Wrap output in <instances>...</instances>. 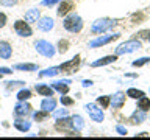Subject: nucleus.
Returning <instances> with one entry per match:
<instances>
[{
  "label": "nucleus",
  "mask_w": 150,
  "mask_h": 140,
  "mask_svg": "<svg viewBox=\"0 0 150 140\" xmlns=\"http://www.w3.org/2000/svg\"><path fill=\"white\" fill-rule=\"evenodd\" d=\"M63 27H64L66 31L77 34V33H80L83 30V19L80 17L77 13H70V14H67V16L64 17Z\"/></svg>",
  "instance_id": "1"
},
{
  "label": "nucleus",
  "mask_w": 150,
  "mask_h": 140,
  "mask_svg": "<svg viewBox=\"0 0 150 140\" xmlns=\"http://www.w3.org/2000/svg\"><path fill=\"white\" fill-rule=\"evenodd\" d=\"M116 25H117V22L114 20V19H108V17L97 19V20L92 23L91 31H92V34H102V33H105V31L112 30Z\"/></svg>",
  "instance_id": "2"
},
{
  "label": "nucleus",
  "mask_w": 150,
  "mask_h": 140,
  "mask_svg": "<svg viewBox=\"0 0 150 140\" xmlns=\"http://www.w3.org/2000/svg\"><path fill=\"white\" fill-rule=\"evenodd\" d=\"M35 50H36L41 56H44V58H53L55 53H56L55 45H52L50 42L45 41V39L36 41V42H35Z\"/></svg>",
  "instance_id": "3"
},
{
  "label": "nucleus",
  "mask_w": 150,
  "mask_h": 140,
  "mask_svg": "<svg viewBox=\"0 0 150 140\" xmlns=\"http://www.w3.org/2000/svg\"><path fill=\"white\" fill-rule=\"evenodd\" d=\"M80 64H81V56H80V55H75L72 59H69V61H66V62L61 64V65H59V70H61V73L70 75V73L78 72Z\"/></svg>",
  "instance_id": "4"
},
{
  "label": "nucleus",
  "mask_w": 150,
  "mask_h": 140,
  "mask_svg": "<svg viewBox=\"0 0 150 140\" xmlns=\"http://www.w3.org/2000/svg\"><path fill=\"white\" fill-rule=\"evenodd\" d=\"M84 109H86V112L89 114V117H91V120L96 121V123H102V121L105 120L103 109L97 104V103H88V104L84 106Z\"/></svg>",
  "instance_id": "5"
},
{
  "label": "nucleus",
  "mask_w": 150,
  "mask_h": 140,
  "mask_svg": "<svg viewBox=\"0 0 150 140\" xmlns=\"http://www.w3.org/2000/svg\"><path fill=\"white\" fill-rule=\"evenodd\" d=\"M141 48V41L138 39H130L124 42V44H120L119 47H116V55H127V53H133V51L139 50Z\"/></svg>",
  "instance_id": "6"
},
{
  "label": "nucleus",
  "mask_w": 150,
  "mask_h": 140,
  "mask_svg": "<svg viewBox=\"0 0 150 140\" xmlns=\"http://www.w3.org/2000/svg\"><path fill=\"white\" fill-rule=\"evenodd\" d=\"M14 31H16V34L21 36V37H31L33 36V30H31L30 23H28L25 19L14 22Z\"/></svg>",
  "instance_id": "7"
},
{
  "label": "nucleus",
  "mask_w": 150,
  "mask_h": 140,
  "mask_svg": "<svg viewBox=\"0 0 150 140\" xmlns=\"http://www.w3.org/2000/svg\"><path fill=\"white\" fill-rule=\"evenodd\" d=\"M119 37H120V33H116V34H108V36H100V37H97V39H94V41L89 42L88 47H89V48H97V47H103V45L110 44V42H112V41L119 39Z\"/></svg>",
  "instance_id": "8"
},
{
  "label": "nucleus",
  "mask_w": 150,
  "mask_h": 140,
  "mask_svg": "<svg viewBox=\"0 0 150 140\" xmlns=\"http://www.w3.org/2000/svg\"><path fill=\"white\" fill-rule=\"evenodd\" d=\"M31 112H33V107L30 103H27V101H17L16 103V106H14V117H28V115H31Z\"/></svg>",
  "instance_id": "9"
},
{
  "label": "nucleus",
  "mask_w": 150,
  "mask_h": 140,
  "mask_svg": "<svg viewBox=\"0 0 150 140\" xmlns=\"http://www.w3.org/2000/svg\"><path fill=\"white\" fill-rule=\"evenodd\" d=\"M55 129L58 132H69V131L74 129L72 126V117H63V118H56V123H55Z\"/></svg>",
  "instance_id": "10"
},
{
  "label": "nucleus",
  "mask_w": 150,
  "mask_h": 140,
  "mask_svg": "<svg viewBox=\"0 0 150 140\" xmlns=\"http://www.w3.org/2000/svg\"><path fill=\"white\" fill-rule=\"evenodd\" d=\"M75 9V3L74 0H61L58 5V9H56V14L58 17H66L67 14H70Z\"/></svg>",
  "instance_id": "11"
},
{
  "label": "nucleus",
  "mask_w": 150,
  "mask_h": 140,
  "mask_svg": "<svg viewBox=\"0 0 150 140\" xmlns=\"http://www.w3.org/2000/svg\"><path fill=\"white\" fill-rule=\"evenodd\" d=\"M36 25H38V30L39 31H50V30H53V25H55V22H53V19H52L50 16H44V17H41L39 20L36 22Z\"/></svg>",
  "instance_id": "12"
},
{
  "label": "nucleus",
  "mask_w": 150,
  "mask_h": 140,
  "mask_svg": "<svg viewBox=\"0 0 150 140\" xmlns=\"http://www.w3.org/2000/svg\"><path fill=\"white\" fill-rule=\"evenodd\" d=\"M14 128L17 131H21V132H27V131H30V128H31V121H28L27 117H17V118L14 120Z\"/></svg>",
  "instance_id": "13"
},
{
  "label": "nucleus",
  "mask_w": 150,
  "mask_h": 140,
  "mask_svg": "<svg viewBox=\"0 0 150 140\" xmlns=\"http://www.w3.org/2000/svg\"><path fill=\"white\" fill-rule=\"evenodd\" d=\"M125 93L124 92H116L114 95L111 97V106L112 109H120V107H124L125 104Z\"/></svg>",
  "instance_id": "14"
},
{
  "label": "nucleus",
  "mask_w": 150,
  "mask_h": 140,
  "mask_svg": "<svg viewBox=\"0 0 150 140\" xmlns=\"http://www.w3.org/2000/svg\"><path fill=\"white\" fill-rule=\"evenodd\" d=\"M117 61V55H108V56H103V58L94 61V62L91 64V67H103V65H108V64H112Z\"/></svg>",
  "instance_id": "15"
},
{
  "label": "nucleus",
  "mask_w": 150,
  "mask_h": 140,
  "mask_svg": "<svg viewBox=\"0 0 150 140\" xmlns=\"http://www.w3.org/2000/svg\"><path fill=\"white\" fill-rule=\"evenodd\" d=\"M13 56V47L6 41H0V59H9Z\"/></svg>",
  "instance_id": "16"
},
{
  "label": "nucleus",
  "mask_w": 150,
  "mask_h": 140,
  "mask_svg": "<svg viewBox=\"0 0 150 140\" xmlns=\"http://www.w3.org/2000/svg\"><path fill=\"white\" fill-rule=\"evenodd\" d=\"M69 84H70V79H63V81H53L52 87L56 92H59L61 95H66V93H69Z\"/></svg>",
  "instance_id": "17"
},
{
  "label": "nucleus",
  "mask_w": 150,
  "mask_h": 140,
  "mask_svg": "<svg viewBox=\"0 0 150 140\" xmlns=\"http://www.w3.org/2000/svg\"><path fill=\"white\" fill-rule=\"evenodd\" d=\"M35 90L41 97H53V93H55V89L49 86V84H35Z\"/></svg>",
  "instance_id": "18"
},
{
  "label": "nucleus",
  "mask_w": 150,
  "mask_h": 140,
  "mask_svg": "<svg viewBox=\"0 0 150 140\" xmlns=\"http://www.w3.org/2000/svg\"><path fill=\"white\" fill-rule=\"evenodd\" d=\"M41 109H44L47 112H53L56 109V100L53 97H45L41 101Z\"/></svg>",
  "instance_id": "19"
},
{
  "label": "nucleus",
  "mask_w": 150,
  "mask_h": 140,
  "mask_svg": "<svg viewBox=\"0 0 150 140\" xmlns=\"http://www.w3.org/2000/svg\"><path fill=\"white\" fill-rule=\"evenodd\" d=\"M39 19H41V9H38V8L28 9V11L25 13V20L28 23H36Z\"/></svg>",
  "instance_id": "20"
},
{
  "label": "nucleus",
  "mask_w": 150,
  "mask_h": 140,
  "mask_svg": "<svg viewBox=\"0 0 150 140\" xmlns=\"http://www.w3.org/2000/svg\"><path fill=\"white\" fill-rule=\"evenodd\" d=\"M31 115H33V120L35 121H45L47 118L50 117V112H47L44 109H39V111H35V112H31Z\"/></svg>",
  "instance_id": "21"
},
{
  "label": "nucleus",
  "mask_w": 150,
  "mask_h": 140,
  "mask_svg": "<svg viewBox=\"0 0 150 140\" xmlns=\"http://www.w3.org/2000/svg\"><path fill=\"white\" fill-rule=\"evenodd\" d=\"M61 70H59V65H55V67H50V69H45L39 72V78H45V76H56V75H59Z\"/></svg>",
  "instance_id": "22"
},
{
  "label": "nucleus",
  "mask_w": 150,
  "mask_h": 140,
  "mask_svg": "<svg viewBox=\"0 0 150 140\" xmlns=\"http://www.w3.org/2000/svg\"><path fill=\"white\" fill-rule=\"evenodd\" d=\"M33 97V92L30 90V89H27V87H21V90L17 92V100L19 101H28L30 98Z\"/></svg>",
  "instance_id": "23"
},
{
  "label": "nucleus",
  "mask_w": 150,
  "mask_h": 140,
  "mask_svg": "<svg viewBox=\"0 0 150 140\" xmlns=\"http://www.w3.org/2000/svg\"><path fill=\"white\" fill-rule=\"evenodd\" d=\"M145 117H147V115H145V112L139 109V111H136L134 114L130 117V121L133 125H139V123H142V121L145 120Z\"/></svg>",
  "instance_id": "24"
},
{
  "label": "nucleus",
  "mask_w": 150,
  "mask_h": 140,
  "mask_svg": "<svg viewBox=\"0 0 150 140\" xmlns=\"http://www.w3.org/2000/svg\"><path fill=\"white\" fill-rule=\"evenodd\" d=\"M16 70H22V72H36L38 70V64H30V62H25V64H16L14 65Z\"/></svg>",
  "instance_id": "25"
},
{
  "label": "nucleus",
  "mask_w": 150,
  "mask_h": 140,
  "mask_svg": "<svg viewBox=\"0 0 150 140\" xmlns=\"http://www.w3.org/2000/svg\"><path fill=\"white\" fill-rule=\"evenodd\" d=\"M69 47H70V42L67 39H59L58 45H56V51H58L59 55H66L69 50Z\"/></svg>",
  "instance_id": "26"
},
{
  "label": "nucleus",
  "mask_w": 150,
  "mask_h": 140,
  "mask_svg": "<svg viewBox=\"0 0 150 140\" xmlns=\"http://www.w3.org/2000/svg\"><path fill=\"white\" fill-rule=\"evenodd\" d=\"M138 109L144 111V112H149L150 111V98H147L145 95L141 97L138 100Z\"/></svg>",
  "instance_id": "27"
},
{
  "label": "nucleus",
  "mask_w": 150,
  "mask_h": 140,
  "mask_svg": "<svg viewBox=\"0 0 150 140\" xmlns=\"http://www.w3.org/2000/svg\"><path fill=\"white\" fill-rule=\"evenodd\" d=\"M72 126L75 131H81L84 128V120L81 115H74L72 117Z\"/></svg>",
  "instance_id": "28"
},
{
  "label": "nucleus",
  "mask_w": 150,
  "mask_h": 140,
  "mask_svg": "<svg viewBox=\"0 0 150 140\" xmlns=\"http://www.w3.org/2000/svg\"><path fill=\"white\" fill-rule=\"evenodd\" d=\"M97 104L102 107V109H108L111 106V97L110 95H102L97 98Z\"/></svg>",
  "instance_id": "29"
},
{
  "label": "nucleus",
  "mask_w": 150,
  "mask_h": 140,
  "mask_svg": "<svg viewBox=\"0 0 150 140\" xmlns=\"http://www.w3.org/2000/svg\"><path fill=\"white\" fill-rule=\"evenodd\" d=\"M145 93L142 90H139V89H134V87H131L127 90V97H130V98H133V100H139L141 97H144Z\"/></svg>",
  "instance_id": "30"
},
{
  "label": "nucleus",
  "mask_w": 150,
  "mask_h": 140,
  "mask_svg": "<svg viewBox=\"0 0 150 140\" xmlns=\"http://www.w3.org/2000/svg\"><path fill=\"white\" fill-rule=\"evenodd\" d=\"M59 103H61V104H63V106H72L74 104V98H70V97H67V93H66V95H61V98H59Z\"/></svg>",
  "instance_id": "31"
},
{
  "label": "nucleus",
  "mask_w": 150,
  "mask_h": 140,
  "mask_svg": "<svg viewBox=\"0 0 150 140\" xmlns=\"http://www.w3.org/2000/svg\"><path fill=\"white\" fill-rule=\"evenodd\" d=\"M25 86V83L23 81H8L6 83V89L8 90H13V89H16V87H23Z\"/></svg>",
  "instance_id": "32"
},
{
  "label": "nucleus",
  "mask_w": 150,
  "mask_h": 140,
  "mask_svg": "<svg viewBox=\"0 0 150 140\" xmlns=\"http://www.w3.org/2000/svg\"><path fill=\"white\" fill-rule=\"evenodd\" d=\"M69 115V111L67 109H58V111H53V118H63V117H67Z\"/></svg>",
  "instance_id": "33"
},
{
  "label": "nucleus",
  "mask_w": 150,
  "mask_h": 140,
  "mask_svg": "<svg viewBox=\"0 0 150 140\" xmlns=\"http://www.w3.org/2000/svg\"><path fill=\"white\" fill-rule=\"evenodd\" d=\"M147 62H150V58H147V56H145V58H141V59L133 61V62H131V65H133V67H142V65H145Z\"/></svg>",
  "instance_id": "34"
},
{
  "label": "nucleus",
  "mask_w": 150,
  "mask_h": 140,
  "mask_svg": "<svg viewBox=\"0 0 150 140\" xmlns=\"http://www.w3.org/2000/svg\"><path fill=\"white\" fill-rule=\"evenodd\" d=\"M19 0H0V5L2 6H14V5H17Z\"/></svg>",
  "instance_id": "35"
},
{
  "label": "nucleus",
  "mask_w": 150,
  "mask_h": 140,
  "mask_svg": "<svg viewBox=\"0 0 150 140\" xmlns=\"http://www.w3.org/2000/svg\"><path fill=\"white\" fill-rule=\"evenodd\" d=\"M6 22H8L6 14H5V13H0V30H2V28H5V25H6Z\"/></svg>",
  "instance_id": "36"
},
{
  "label": "nucleus",
  "mask_w": 150,
  "mask_h": 140,
  "mask_svg": "<svg viewBox=\"0 0 150 140\" xmlns=\"http://www.w3.org/2000/svg\"><path fill=\"white\" fill-rule=\"evenodd\" d=\"M58 2H61V0H42V6H53L55 3H58Z\"/></svg>",
  "instance_id": "37"
},
{
  "label": "nucleus",
  "mask_w": 150,
  "mask_h": 140,
  "mask_svg": "<svg viewBox=\"0 0 150 140\" xmlns=\"http://www.w3.org/2000/svg\"><path fill=\"white\" fill-rule=\"evenodd\" d=\"M116 131H117L120 135H127V134H128V132H127V128H124V126H120V125L116 126Z\"/></svg>",
  "instance_id": "38"
},
{
  "label": "nucleus",
  "mask_w": 150,
  "mask_h": 140,
  "mask_svg": "<svg viewBox=\"0 0 150 140\" xmlns=\"http://www.w3.org/2000/svg\"><path fill=\"white\" fill-rule=\"evenodd\" d=\"M91 86H92L91 79H83V87H91Z\"/></svg>",
  "instance_id": "39"
},
{
  "label": "nucleus",
  "mask_w": 150,
  "mask_h": 140,
  "mask_svg": "<svg viewBox=\"0 0 150 140\" xmlns=\"http://www.w3.org/2000/svg\"><path fill=\"white\" fill-rule=\"evenodd\" d=\"M0 78H2V73H0Z\"/></svg>",
  "instance_id": "40"
}]
</instances>
